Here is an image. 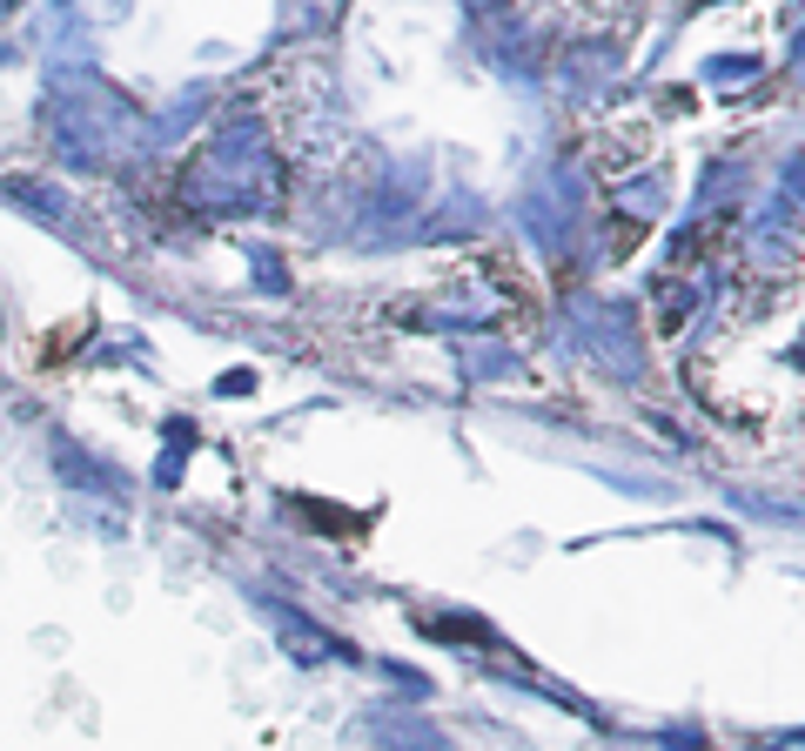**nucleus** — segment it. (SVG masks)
Segmentation results:
<instances>
[{"label": "nucleus", "instance_id": "obj_1", "mask_svg": "<svg viewBox=\"0 0 805 751\" xmlns=\"http://www.w3.org/2000/svg\"><path fill=\"white\" fill-rule=\"evenodd\" d=\"M295 517H310L323 537H363L376 524V510H336V503H316V497H289Z\"/></svg>", "mask_w": 805, "mask_h": 751}, {"label": "nucleus", "instance_id": "obj_2", "mask_svg": "<svg viewBox=\"0 0 805 751\" xmlns=\"http://www.w3.org/2000/svg\"><path fill=\"white\" fill-rule=\"evenodd\" d=\"M249 389H255L249 370H228V376H222V397H249Z\"/></svg>", "mask_w": 805, "mask_h": 751}]
</instances>
